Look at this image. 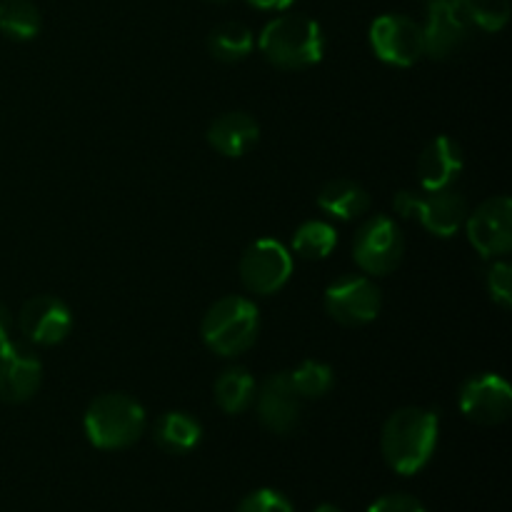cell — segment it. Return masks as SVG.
<instances>
[{"label":"cell","instance_id":"6da1fadb","mask_svg":"<svg viewBox=\"0 0 512 512\" xmlns=\"http://www.w3.org/2000/svg\"><path fill=\"white\" fill-rule=\"evenodd\" d=\"M440 423L433 410L400 408L385 420L380 450L398 475H415L430 463L438 448Z\"/></svg>","mask_w":512,"mask_h":512},{"label":"cell","instance_id":"7a4b0ae2","mask_svg":"<svg viewBox=\"0 0 512 512\" xmlns=\"http://www.w3.org/2000/svg\"><path fill=\"white\" fill-rule=\"evenodd\" d=\"M258 48L280 70H305L323 60V30L308 15H278L263 28Z\"/></svg>","mask_w":512,"mask_h":512},{"label":"cell","instance_id":"3957f363","mask_svg":"<svg viewBox=\"0 0 512 512\" xmlns=\"http://www.w3.org/2000/svg\"><path fill=\"white\" fill-rule=\"evenodd\" d=\"M258 333V305L243 295H225L215 300L200 323L203 343L220 358H238L248 353L258 340Z\"/></svg>","mask_w":512,"mask_h":512},{"label":"cell","instance_id":"277c9868","mask_svg":"<svg viewBox=\"0 0 512 512\" xmlns=\"http://www.w3.org/2000/svg\"><path fill=\"white\" fill-rule=\"evenodd\" d=\"M145 410L125 393H105L88 405L83 418L85 438L98 450H125L145 433Z\"/></svg>","mask_w":512,"mask_h":512},{"label":"cell","instance_id":"5b68a950","mask_svg":"<svg viewBox=\"0 0 512 512\" xmlns=\"http://www.w3.org/2000/svg\"><path fill=\"white\" fill-rule=\"evenodd\" d=\"M393 208L403 218H415L428 233L438 235V238H453V235H458V230L463 228L465 218L470 213L465 195L453 188L425 193L423 198L403 190V193L395 195Z\"/></svg>","mask_w":512,"mask_h":512},{"label":"cell","instance_id":"8992f818","mask_svg":"<svg viewBox=\"0 0 512 512\" xmlns=\"http://www.w3.org/2000/svg\"><path fill=\"white\" fill-rule=\"evenodd\" d=\"M405 238L388 215H370L353 240V258L365 275H388L403 263Z\"/></svg>","mask_w":512,"mask_h":512},{"label":"cell","instance_id":"52a82bcc","mask_svg":"<svg viewBox=\"0 0 512 512\" xmlns=\"http://www.w3.org/2000/svg\"><path fill=\"white\" fill-rule=\"evenodd\" d=\"M423 45L425 55L435 60H445L458 53L473 35V15L468 0H430L425 15Z\"/></svg>","mask_w":512,"mask_h":512},{"label":"cell","instance_id":"ba28073f","mask_svg":"<svg viewBox=\"0 0 512 512\" xmlns=\"http://www.w3.org/2000/svg\"><path fill=\"white\" fill-rule=\"evenodd\" d=\"M240 280L253 295H275L293 275V255L280 240L260 238L240 258Z\"/></svg>","mask_w":512,"mask_h":512},{"label":"cell","instance_id":"9c48e42d","mask_svg":"<svg viewBox=\"0 0 512 512\" xmlns=\"http://www.w3.org/2000/svg\"><path fill=\"white\" fill-rule=\"evenodd\" d=\"M383 308L380 288L368 275H343L325 290V310L335 323L360 328L373 323Z\"/></svg>","mask_w":512,"mask_h":512},{"label":"cell","instance_id":"30bf717a","mask_svg":"<svg viewBox=\"0 0 512 512\" xmlns=\"http://www.w3.org/2000/svg\"><path fill=\"white\" fill-rule=\"evenodd\" d=\"M370 48L383 63L395 65V68H410L425 55L423 28L408 15H380L370 25Z\"/></svg>","mask_w":512,"mask_h":512},{"label":"cell","instance_id":"8fae6325","mask_svg":"<svg viewBox=\"0 0 512 512\" xmlns=\"http://www.w3.org/2000/svg\"><path fill=\"white\" fill-rule=\"evenodd\" d=\"M463 228L483 258H503L512 248V200L508 195L488 198L468 213Z\"/></svg>","mask_w":512,"mask_h":512},{"label":"cell","instance_id":"7c38bea8","mask_svg":"<svg viewBox=\"0 0 512 512\" xmlns=\"http://www.w3.org/2000/svg\"><path fill=\"white\" fill-rule=\"evenodd\" d=\"M460 410L478 425H500L512 410V390L508 380L495 373L473 375L460 388Z\"/></svg>","mask_w":512,"mask_h":512},{"label":"cell","instance_id":"4fadbf2b","mask_svg":"<svg viewBox=\"0 0 512 512\" xmlns=\"http://www.w3.org/2000/svg\"><path fill=\"white\" fill-rule=\"evenodd\" d=\"M258 420L275 435H290L303 418V398L295 393L290 373H273L255 393Z\"/></svg>","mask_w":512,"mask_h":512},{"label":"cell","instance_id":"5bb4252c","mask_svg":"<svg viewBox=\"0 0 512 512\" xmlns=\"http://www.w3.org/2000/svg\"><path fill=\"white\" fill-rule=\"evenodd\" d=\"M43 383V363L25 345H0V400L10 405L28 403Z\"/></svg>","mask_w":512,"mask_h":512},{"label":"cell","instance_id":"9a60e30c","mask_svg":"<svg viewBox=\"0 0 512 512\" xmlns=\"http://www.w3.org/2000/svg\"><path fill=\"white\" fill-rule=\"evenodd\" d=\"M18 328L33 345H58L68 338L73 328V315L70 308L60 298L53 295H38L30 298L18 313Z\"/></svg>","mask_w":512,"mask_h":512},{"label":"cell","instance_id":"2e32d148","mask_svg":"<svg viewBox=\"0 0 512 512\" xmlns=\"http://www.w3.org/2000/svg\"><path fill=\"white\" fill-rule=\"evenodd\" d=\"M465 168L463 148L450 135H438L423 148L418 158V180L425 193L453 188Z\"/></svg>","mask_w":512,"mask_h":512},{"label":"cell","instance_id":"e0dca14e","mask_svg":"<svg viewBox=\"0 0 512 512\" xmlns=\"http://www.w3.org/2000/svg\"><path fill=\"white\" fill-rule=\"evenodd\" d=\"M260 138L258 120L243 110L223 113L208 125V143L215 153L225 158H243L248 150L255 148Z\"/></svg>","mask_w":512,"mask_h":512},{"label":"cell","instance_id":"ac0fdd59","mask_svg":"<svg viewBox=\"0 0 512 512\" xmlns=\"http://www.w3.org/2000/svg\"><path fill=\"white\" fill-rule=\"evenodd\" d=\"M318 208L335 220H355L370 210V195L355 180H328L318 193Z\"/></svg>","mask_w":512,"mask_h":512},{"label":"cell","instance_id":"d6986e66","mask_svg":"<svg viewBox=\"0 0 512 512\" xmlns=\"http://www.w3.org/2000/svg\"><path fill=\"white\" fill-rule=\"evenodd\" d=\"M153 438L155 445L165 453L185 455L198 448L200 438H203V428H200L193 415L173 410V413H165L155 420Z\"/></svg>","mask_w":512,"mask_h":512},{"label":"cell","instance_id":"ffe728a7","mask_svg":"<svg viewBox=\"0 0 512 512\" xmlns=\"http://www.w3.org/2000/svg\"><path fill=\"white\" fill-rule=\"evenodd\" d=\"M255 393H258V383H255L253 375L245 368H240V365L223 370L213 385L215 403H218V408L228 415H240L245 413V410L253 408Z\"/></svg>","mask_w":512,"mask_h":512},{"label":"cell","instance_id":"44dd1931","mask_svg":"<svg viewBox=\"0 0 512 512\" xmlns=\"http://www.w3.org/2000/svg\"><path fill=\"white\" fill-rule=\"evenodd\" d=\"M253 30L243 23H220L210 30L208 50L220 63H240L253 53Z\"/></svg>","mask_w":512,"mask_h":512},{"label":"cell","instance_id":"7402d4cb","mask_svg":"<svg viewBox=\"0 0 512 512\" xmlns=\"http://www.w3.org/2000/svg\"><path fill=\"white\" fill-rule=\"evenodd\" d=\"M40 18L38 5L30 0H3L0 3V33L10 40H33L40 33Z\"/></svg>","mask_w":512,"mask_h":512},{"label":"cell","instance_id":"603a6c76","mask_svg":"<svg viewBox=\"0 0 512 512\" xmlns=\"http://www.w3.org/2000/svg\"><path fill=\"white\" fill-rule=\"evenodd\" d=\"M338 245V233L325 220H305L293 235V250L295 255L305 260H323Z\"/></svg>","mask_w":512,"mask_h":512},{"label":"cell","instance_id":"cb8c5ba5","mask_svg":"<svg viewBox=\"0 0 512 512\" xmlns=\"http://www.w3.org/2000/svg\"><path fill=\"white\" fill-rule=\"evenodd\" d=\"M290 383L303 400H320L333 390L335 375L330 365L320 360H305L290 373Z\"/></svg>","mask_w":512,"mask_h":512},{"label":"cell","instance_id":"d4e9b609","mask_svg":"<svg viewBox=\"0 0 512 512\" xmlns=\"http://www.w3.org/2000/svg\"><path fill=\"white\" fill-rule=\"evenodd\" d=\"M470 15L478 28L498 33L510 20V0H468Z\"/></svg>","mask_w":512,"mask_h":512},{"label":"cell","instance_id":"484cf974","mask_svg":"<svg viewBox=\"0 0 512 512\" xmlns=\"http://www.w3.org/2000/svg\"><path fill=\"white\" fill-rule=\"evenodd\" d=\"M485 285H488V295L495 305L503 310L512 308V268L505 260H495L485 273Z\"/></svg>","mask_w":512,"mask_h":512},{"label":"cell","instance_id":"4316f807","mask_svg":"<svg viewBox=\"0 0 512 512\" xmlns=\"http://www.w3.org/2000/svg\"><path fill=\"white\" fill-rule=\"evenodd\" d=\"M235 512H295V510H293V503H290L283 493L270 488H260L245 495Z\"/></svg>","mask_w":512,"mask_h":512},{"label":"cell","instance_id":"83f0119b","mask_svg":"<svg viewBox=\"0 0 512 512\" xmlns=\"http://www.w3.org/2000/svg\"><path fill=\"white\" fill-rule=\"evenodd\" d=\"M368 512H425L423 503L408 493H390L375 500Z\"/></svg>","mask_w":512,"mask_h":512},{"label":"cell","instance_id":"f1b7e54d","mask_svg":"<svg viewBox=\"0 0 512 512\" xmlns=\"http://www.w3.org/2000/svg\"><path fill=\"white\" fill-rule=\"evenodd\" d=\"M10 333H13V315H10V310L0 303V345L8 343Z\"/></svg>","mask_w":512,"mask_h":512},{"label":"cell","instance_id":"f546056e","mask_svg":"<svg viewBox=\"0 0 512 512\" xmlns=\"http://www.w3.org/2000/svg\"><path fill=\"white\" fill-rule=\"evenodd\" d=\"M248 3H253L255 8L260 10H285L288 5H293L295 0H248Z\"/></svg>","mask_w":512,"mask_h":512},{"label":"cell","instance_id":"4dcf8cb0","mask_svg":"<svg viewBox=\"0 0 512 512\" xmlns=\"http://www.w3.org/2000/svg\"><path fill=\"white\" fill-rule=\"evenodd\" d=\"M315 512H343L338 508V505H330V503H323V505H318V508H315Z\"/></svg>","mask_w":512,"mask_h":512},{"label":"cell","instance_id":"1f68e13d","mask_svg":"<svg viewBox=\"0 0 512 512\" xmlns=\"http://www.w3.org/2000/svg\"><path fill=\"white\" fill-rule=\"evenodd\" d=\"M213 3H223V0H213Z\"/></svg>","mask_w":512,"mask_h":512}]
</instances>
